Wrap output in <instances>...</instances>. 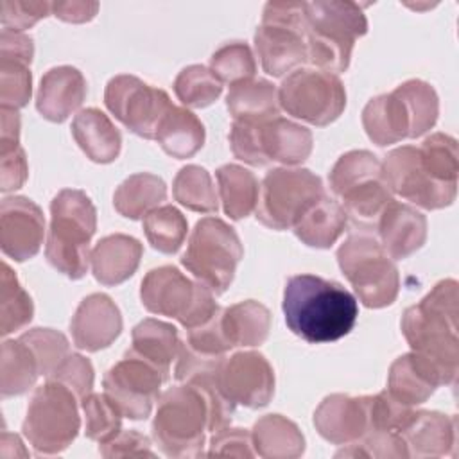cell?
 Returning <instances> with one entry per match:
<instances>
[{"mask_svg":"<svg viewBox=\"0 0 459 459\" xmlns=\"http://www.w3.org/2000/svg\"><path fill=\"white\" fill-rule=\"evenodd\" d=\"M255 454L264 459H296L305 452L299 427L281 414H265L251 430Z\"/></svg>","mask_w":459,"mask_h":459,"instance_id":"obj_30","label":"cell"},{"mask_svg":"<svg viewBox=\"0 0 459 459\" xmlns=\"http://www.w3.org/2000/svg\"><path fill=\"white\" fill-rule=\"evenodd\" d=\"M314 427L323 439L333 445H350L369 429L368 396L342 393L323 398L314 412Z\"/></svg>","mask_w":459,"mask_h":459,"instance_id":"obj_21","label":"cell"},{"mask_svg":"<svg viewBox=\"0 0 459 459\" xmlns=\"http://www.w3.org/2000/svg\"><path fill=\"white\" fill-rule=\"evenodd\" d=\"M362 126L368 138L380 147L411 138V115L396 90L377 95L364 106Z\"/></svg>","mask_w":459,"mask_h":459,"instance_id":"obj_27","label":"cell"},{"mask_svg":"<svg viewBox=\"0 0 459 459\" xmlns=\"http://www.w3.org/2000/svg\"><path fill=\"white\" fill-rule=\"evenodd\" d=\"M457 301V281L441 280L420 303L403 312L400 323L411 351L439 373L443 385H454L459 373Z\"/></svg>","mask_w":459,"mask_h":459,"instance_id":"obj_2","label":"cell"},{"mask_svg":"<svg viewBox=\"0 0 459 459\" xmlns=\"http://www.w3.org/2000/svg\"><path fill=\"white\" fill-rule=\"evenodd\" d=\"M50 4L48 2H11L4 0L0 4V22L4 29L23 32L38 23L41 18L48 16Z\"/></svg>","mask_w":459,"mask_h":459,"instance_id":"obj_52","label":"cell"},{"mask_svg":"<svg viewBox=\"0 0 459 459\" xmlns=\"http://www.w3.org/2000/svg\"><path fill=\"white\" fill-rule=\"evenodd\" d=\"M47 380L63 384L81 402L84 396H88L93 391L95 371L90 359H86L81 353H68L63 359V362L47 377Z\"/></svg>","mask_w":459,"mask_h":459,"instance_id":"obj_50","label":"cell"},{"mask_svg":"<svg viewBox=\"0 0 459 459\" xmlns=\"http://www.w3.org/2000/svg\"><path fill=\"white\" fill-rule=\"evenodd\" d=\"M97 230V210L86 192L59 190L50 203V226L45 244L48 264L68 276L81 280L90 265V240Z\"/></svg>","mask_w":459,"mask_h":459,"instance_id":"obj_3","label":"cell"},{"mask_svg":"<svg viewBox=\"0 0 459 459\" xmlns=\"http://www.w3.org/2000/svg\"><path fill=\"white\" fill-rule=\"evenodd\" d=\"M204 126L185 106H174L167 111L163 117L158 133L156 142L160 147L176 160L192 158L204 143Z\"/></svg>","mask_w":459,"mask_h":459,"instance_id":"obj_31","label":"cell"},{"mask_svg":"<svg viewBox=\"0 0 459 459\" xmlns=\"http://www.w3.org/2000/svg\"><path fill=\"white\" fill-rule=\"evenodd\" d=\"M131 339L133 351L170 375V364L176 360L181 348V339L174 325L147 317L133 328Z\"/></svg>","mask_w":459,"mask_h":459,"instance_id":"obj_36","label":"cell"},{"mask_svg":"<svg viewBox=\"0 0 459 459\" xmlns=\"http://www.w3.org/2000/svg\"><path fill=\"white\" fill-rule=\"evenodd\" d=\"M186 217L172 204H161L143 217V233L149 244L165 255L179 251L186 238Z\"/></svg>","mask_w":459,"mask_h":459,"instance_id":"obj_40","label":"cell"},{"mask_svg":"<svg viewBox=\"0 0 459 459\" xmlns=\"http://www.w3.org/2000/svg\"><path fill=\"white\" fill-rule=\"evenodd\" d=\"M215 178L224 213L230 219L240 221L256 210L260 183L251 170L237 163H226L217 169Z\"/></svg>","mask_w":459,"mask_h":459,"instance_id":"obj_34","label":"cell"},{"mask_svg":"<svg viewBox=\"0 0 459 459\" xmlns=\"http://www.w3.org/2000/svg\"><path fill=\"white\" fill-rule=\"evenodd\" d=\"M255 48L264 72L273 77L307 63L305 2H267L255 30Z\"/></svg>","mask_w":459,"mask_h":459,"instance_id":"obj_9","label":"cell"},{"mask_svg":"<svg viewBox=\"0 0 459 459\" xmlns=\"http://www.w3.org/2000/svg\"><path fill=\"white\" fill-rule=\"evenodd\" d=\"M330 190L341 199L346 215L357 224H375L393 201L382 161L366 149L344 152L328 174Z\"/></svg>","mask_w":459,"mask_h":459,"instance_id":"obj_8","label":"cell"},{"mask_svg":"<svg viewBox=\"0 0 459 459\" xmlns=\"http://www.w3.org/2000/svg\"><path fill=\"white\" fill-rule=\"evenodd\" d=\"M307 56L319 70L346 72L355 41L368 32L362 5L348 0L305 2Z\"/></svg>","mask_w":459,"mask_h":459,"instance_id":"obj_4","label":"cell"},{"mask_svg":"<svg viewBox=\"0 0 459 459\" xmlns=\"http://www.w3.org/2000/svg\"><path fill=\"white\" fill-rule=\"evenodd\" d=\"M167 197L165 181L151 172H136L126 178L113 194L115 210L131 221L145 217Z\"/></svg>","mask_w":459,"mask_h":459,"instance_id":"obj_35","label":"cell"},{"mask_svg":"<svg viewBox=\"0 0 459 459\" xmlns=\"http://www.w3.org/2000/svg\"><path fill=\"white\" fill-rule=\"evenodd\" d=\"M443 385L439 373L414 351L393 360L387 375V393L403 405L425 403Z\"/></svg>","mask_w":459,"mask_h":459,"instance_id":"obj_26","label":"cell"},{"mask_svg":"<svg viewBox=\"0 0 459 459\" xmlns=\"http://www.w3.org/2000/svg\"><path fill=\"white\" fill-rule=\"evenodd\" d=\"M43 210L29 197H4L0 206V247L14 262L34 258L43 244Z\"/></svg>","mask_w":459,"mask_h":459,"instance_id":"obj_19","label":"cell"},{"mask_svg":"<svg viewBox=\"0 0 459 459\" xmlns=\"http://www.w3.org/2000/svg\"><path fill=\"white\" fill-rule=\"evenodd\" d=\"M416 409L400 403L394 400L387 389L380 391L373 396H368V416L369 429L368 430H387L400 432V429L407 423Z\"/></svg>","mask_w":459,"mask_h":459,"instance_id":"obj_49","label":"cell"},{"mask_svg":"<svg viewBox=\"0 0 459 459\" xmlns=\"http://www.w3.org/2000/svg\"><path fill=\"white\" fill-rule=\"evenodd\" d=\"M20 339L30 346L43 377H48L70 353L68 339L52 328H32L22 333Z\"/></svg>","mask_w":459,"mask_h":459,"instance_id":"obj_47","label":"cell"},{"mask_svg":"<svg viewBox=\"0 0 459 459\" xmlns=\"http://www.w3.org/2000/svg\"><path fill=\"white\" fill-rule=\"evenodd\" d=\"M208 457H255L251 432L246 429H228L213 432L208 445Z\"/></svg>","mask_w":459,"mask_h":459,"instance_id":"obj_53","label":"cell"},{"mask_svg":"<svg viewBox=\"0 0 459 459\" xmlns=\"http://www.w3.org/2000/svg\"><path fill=\"white\" fill-rule=\"evenodd\" d=\"M425 169L441 183L457 185L459 158L457 140L445 133H434L418 147Z\"/></svg>","mask_w":459,"mask_h":459,"instance_id":"obj_44","label":"cell"},{"mask_svg":"<svg viewBox=\"0 0 459 459\" xmlns=\"http://www.w3.org/2000/svg\"><path fill=\"white\" fill-rule=\"evenodd\" d=\"M32 93L30 65L0 57V104L7 109H22Z\"/></svg>","mask_w":459,"mask_h":459,"instance_id":"obj_46","label":"cell"},{"mask_svg":"<svg viewBox=\"0 0 459 459\" xmlns=\"http://www.w3.org/2000/svg\"><path fill=\"white\" fill-rule=\"evenodd\" d=\"M278 102L287 115L325 127L342 115L346 90L335 74L319 68H298L281 81Z\"/></svg>","mask_w":459,"mask_h":459,"instance_id":"obj_14","label":"cell"},{"mask_svg":"<svg viewBox=\"0 0 459 459\" xmlns=\"http://www.w3.org/2000/svg\"><path fill=\"white\" fill-rule=\"evenodd\" d=\"M34 56V43L32 38L25 32L2 29L0 34V57L14 59L30 65Z\"/></svg>","mask_w":459,"mask_h":459,"instance_id":"obj_56","label":"cell"},{"mask_svg":"<svg viewBox=\"0 0 459 459\" xmlns=\"http://www.w3.org/2000/svg\"><path fill=\"white\" fill-rule=\"evenodd\" d=\"M222 330L231 348L260 346L271 330V312L265 305L246 299L222 308Z\"/></svg>","mask_w":459,"mask_h":459,"instance_id":"obj_32","label":"cell"},{"mask_svg":"<svg viewBox=\"0 0 459 459\" xmlns=\"http://www.w3.org/2000/svg\"><path fill=\"white\" fill-rule=\"evenodd\" d=\"M104 104L118 122L145 140L156 138L163 117L172 108L165 90L129 74H120L108 81Z\"/></svg>","mask_w":459,"mask_h":459,"instance_id":"obj_15","label":"cell"},{"mask_svg":"<svg viewBox=\"0 0 459 459\" xmlns=\"http://www.w3.org/2000/svg\"><path fill=\"white\" fill-rule=\"evenodd\" d=\"M221 316H222V307H219L217 312L203 325L186 330V344L199 353L226 355V351L231 350V344L228 342L226 333L222 330Z\"/></svg>","mask_w":459,"mask_h":459,"instance_id":"obj_51","label":"cell"},{"mask_svg":"<svg viewBox=\"0 0 459 459\" xmlns=\"http://www.w3.org/2000/svg\"><path fill=\"white\" fill-rule=\"evenodd\" d=\"M100 455L113 457H156L152 443L136 430H120L115 437L99 445Z\"/></svg>","mask_w":459,"mask_h":459,"instance_id":"obj_54","label":"cell"},{"mask_svg":"<svg viewBox=\"0 0 459 459\" xmlns=\"http://www.w3.org/2000/svg\"><path fill=\"white\" fill-rule=\"evenodd\" d=\"M226 108L233 120H264L280 115L278 88L265 79H246L230 86Z\"/></svg>","mask_w":459,"mask_h":459,"instance_id":"obj_33","label":"cell"},{"mask_svg":"<svg viewBox=\"0 0 459 459\" xmlns=\"http://www.w3.org/2000/svg\"><path fill=\"white\" fill-rule=\"evenodd\" d=\"M74 344L84 351H100L122 332V314L117 303L102 292L86 296L70 321Z\"/></svg>","mask_w":459,"mask_h":459,"instance_id":"obj_20","label":"cell"},{"mask_svg":"<svg viewBox=\"0 0 459 459\" xmlns=\"http://www.w3.org/2000/svg\"><path fill=\"white\" fill-rule=\"evenodd\" d=\"M174 199L186 210L199 213H215L219 210L217 192L212 176L199 165H185L172 181Z\"/></svg>","mask_w":459,"mask_h":459,"instance_id":"obj_38","label":"cell"},{"mask_svg":"<svg viewBox=\"0 0 459 459\" xmlns=\"http://www.w3.org/2000/svg\"><path fill=\"white\" fill-rule=\"evenodd\" d=\"M346 224L348 215L341 203L325 194L298 219L292 231L305 246L328 249L339 240Z\"/></svg>","mask_w":459,"mask_h":459,"instance_id":"obj_29","label":"cell"},{"mask_svg":"<svg viewBox=\"0 0 459 459\" xmlns=\"http://www.w3.org/2000/svg\"><path fill=\"white\" fill-rule=\"evenodd\" d=\"M403 99L411 115V138H420L429 133L439 115V99L432 84L421 79H409L394 88Z\"/></svg>","mask_w":459,"mask_h":459,"instance_id":"obj_41","label":"cell"},{"mask_svg":"<svg viewBox=\"0 0 459 459\" xmlns=\"http://www.w3.org/2000/svg\"><path fill=\"white\" fill-rule=\"evenodd\" d=\"M174 93L186 108H206L222 93V82L204 65L185 66L174 79Z\"/></svg>","mask_w":459,"mask_h":459,"instance_id":"obj_42","label":"cell"},{"mask_svg":"<svg viewBox=\"0 0 459 459\" xmlns=\"http://www.w3.org/2000/svg\"><path fill=\"white\" fill-rule=\"evenodd\" d=\"M84 412V434L100 443L109 441L122 430V412L106 393H90L81 400Z\"/></svg>","mask_w":459,"mask_h":459,"instance_id":"obj_43","label":"cell"},{"mask_svg":"<svg viewBox=\"0 0 459 459\" xmlns=\"http://www.w3.org/2000/svg\"><path fill=\"white\" fill-rule=\"evenodd\" d=\"M281 308L289 330L310 344L339 341L359 316L357 298L348 289L316 274L290 276Z\"/></svg>","mask_w":459,"mask_h":459,"instance_id":"obj_1","label":"cell"},{"mask_svg":"<svg viewBox=\"0 0 459 459\" xmlns=\"http://www.w3.org/2000/svg\"><path fill=\"white\" fill-rule=\"evenodd\" d=\"M79 429L77 396L68 387L47 380L34 391L22 423V432L38 454H61L77 437Z\"/></svg>","mask_w":459,"mask_h":459,"instance_id":"obj_12","label":"cell"},{"mask_svg":"<svg viewBox=\"0 0 459 459\" xmlns=\"http://www.w3.org/2000/svg\"><path fill=\"white\" fill-rule=\"evenodd\" d=\"M39 364L30 346L18 339H5L2 342L0 359V391L2 398L20 396L27 393L39 377Z\"/></svg>","mask_w":459,"mask_h":459,"instance_id":"obj_37","label":"cell"},{"mask_svg":"<svg viewBox=\"0 0 459 459\" xmlns=\"http://www.w3.org/2000/svg\"><path fill=\"white\" fill-rule=\"evenodd\" d=\"M72 136L81 151L95 163H111L122 149V134L109 117L97 109H81L72 120Z\"/></svg>","mask_w":459,"mask_h":459,"instance_id":"obj_28","label":"cell"},{"mask_svg":"<svg viewBox=\"0 0 459 459\" xmlns=\"http://www.w3.org/2000/svg\"><path fill=\"white\" fill-rule=\"evenodd\" d=\"M29 165L23 147H13L9 151H0V190L11 192L27 181Z\"/></svg>","mask_w":459,"mask_h":459,"instance_id":"obj_55","label":"cell"},{"mask_svg":"<svg viewBox=\"0 0 459 459\" xmlns=\"http://www.w3.org/2000/svg\"><path fill=\"white\" fill-rule=\"evenodd\" d=\"M323 195V181L312 170L301 167L273 169L260 183L256 221L274 231L290 230Z\"/></svg>","mask_w":459,"mask_h":459,"instance_id":"obj_13","label":"cell"},{"mask_svg":"<svg viewBox=\"0 0 459 459\" xmlns=\"http://www.w3.org/2000/svg\"><path fill=\"white\" fill-rule=\"evenodd\" d=\"M398 434L409 457L455 455L457 418L437 411H414Z\"/></svg>","mask_w":459,"mask_h":459,"instance_id":"obj_22","label":"cell"},{"mask_svg":"<svg viewBox=\"0 0 459 459\" xmlns=\"http://www.w3.org/2000/svg\"><path fill=\"white\" fill-rule=\"evenodd\" d=\"M20 145V115L16 109L0 108V151Z\"/></svg>","mask_w":459,"mask_h":459,"instance_id":"obj_58","label":"cell"},{"mask_svg":"<svg viewBox=\"0 0 459 459\" xmlns=\"http://www.w3.org/2000/svg\"><path fill=\"white\" fill-rule=\"evenodd\" d=\"M210 427V402L195 385L169 387L158 398L152 420V437L167 457L206 455V430Z\"/></svg>","mask_w":459,"mask_h":459,"instance_id":"obj_5","label":"cell"},{"mask_svg":"<svg viewBox=\"0 0 459 459\" xmlns=\"http://www.w3.org/2000/svg\"><path fill=\"white\" fill-rule=\"evenodd\" d=\"M143 246L138 238L124 233L102 237L90 253V267L95 280L106 287H115L129 280L142 260Z\"/></svg>","mask_w":459,"mask_h":459,"instance_id":"obj_25","label":"cell"},{"mask_svg":"<svg viewBox=\"0 0 459 459\" xmlns=\"http://www.w3.org/2000/svg\"><path fill=\"white\" fill-rule=\"evenodd\" d=\"M86 91V79L81 70L70 65L54 66L39 81L36 109L45 120L61 124L82 106Z\"/></svg>","mask_w":459,"mask_h":459,"instance_id":"obj_23","label":"cell"},{"mask_svg":"<svg viewBox=\"0 0 459 459\" xmlns=\"http://www.w3.org/2000/svg\"><path fill=\"white\" fill-rule=\"evenodd\" d=\"M337 264L364 307L384 308L394 303L400 274L375 233L351 231L337 249Z\"/></svg>","mask_w":459,"mask_h":459,"instance_id":"obj_7","label":"cell"},{"mask_svg":"<svg viewBox=\"0 0 459 459\" xmlns=\"http://www.w3.org/2000/svg\"><path fill=\"white\" fill-rule=\"evenodd\" d=\"M382 167L391 192L420 208L441 210L455 201L457 185L437 181L425 169L414 145L393 149L382 161Z\"/></svg>","mask_w":459,"mask_h":459,"instance_id":"obj_17","label":"cell"},{"mask_svg":"<svg viewBox=\"0 0 459 459\" xmlns=\"http://www.w3.org/2000/svg\"><path fill=\"white\" fill-rule=\"evenodd\" d=\"M242 256L237 231L219 217H204L195 222L181 264L213 294H222L231 285Z\"/></svg>","mask_w":459,"mask_h":459,"instance_id":"obj_10","label":"cell"},{"mask_svg":"<svg viewBox=\"0 0 459 459\" xmlns=\"http://www.w3.org/2000/svg\"><path fill=\"white\" fill-rule=\"evenodd\" d=\"M219 385L235 405L265 407L274 394V371L260 351H237L226 357L219 371Z\"/></svg>","mask_w":459,"mask_h":459,"instance_id":"obj_18","label":"cell"},{"mask_svg":"<svg viewBox=\"0 0 459 459\" xmlns=\"http://www.w3.org/2000/svg\"><path fill=\"white\" fill-rule=\"evenodd\" d=\"M335 457H409L407 446L398 432L368 430L362 437L350 443Z\"/></svg>","mask_w":459,"mask_h":459,"instance_id":"obj_48","label":"cell"},{"mask_svg":"<svg viewBox=\"0 0 459 459\" xmlns=\"http://www.w3.org/2000/svg\"><path fill=\"white\" fill-rule=\"evenodd\" d=\"M230 147L235 158L253 167L278 161L287 167L303 163L314 147L310 129L283 117L233 120Z\"/></svg>","mask_w":459,"mask_h":459,"instance_id":"obj_6","label":"cell"},{"mask_svg":"<svg viewBox=\"0 0 459 459\" xmlns=\"http://www.w3.org/2000/svg\"><path fill=\"white\" fill-rule=\"evenodd\" d=\"M378 240L391 260H403L423 247L427 240V217L414 206L389 201L377 221Z\"/></svg>","mask_w":459,"mask_h":459,"instance_id":"obj_24","label":"cell"},{"mask_svg":"<svg viewBox=\"0 0 459 459\" xmlns=\"http://www.w3.org/2000/svg\"><path fill=\"white\" fill-rule=\"evenodd\" d=\"M34 305L29 292L22 287L14 271L2 262L0 273V333L5 337L30 323Z\"/></svg>","mask_w":459,"mask_h":459,"instance_id":"obj_39","label":"cell"},{"mask_svg":"<svg viewBox=\"0 0 459 459\" xmlns=\"http://www.w3.org/2000/svg\"><path fill=\"white\" fill-rule=\"evenodd\" d=\"M50 11L56 18L68 23H84L95 18L99 11L97 2H52Z\"/></svg>","mask_w":459,"mask_h":459,"instance_id":"obj_57","label":"cell"},{"mask_svg":"<svg viewBox=\"0 0 459 459\" xmlns=\"http://www.w3.org/2000/svg\"><path fill=\"white\" fill-rule=\"evenodd\" d=\"M208 68L221 82H228L231 86L235 82L253 79L256 74V61L247 43L231 41L212 54Z\"/></svg>","mask_w":459,"mask_h":459,"instance_id":"obj_45","label":"cell"},{"mask_svg":"<svg viewBox=\"0 0 459 459\" xmlns=\"http://www.w3.org/2000/svg\"><path fill=\"white\" fill-rule=\"evenodd\" d=\"M169 377L170 375L129 348L124 357L106 371L102 385L104 393L126 418L145 420L154 402L160 398V387Z\"/></svg>","mask_w":459,"mask_h":459,"instance_id":"obj_16","label":"cell"},{"mask_svg":"<svg viewBox=\"0 0 459 459\" xmlns=\"http://www.w3.org/2000/svg\"><path fill=\"white\" fill-rule=\"evenodd\" d=\"M140 299L151 314L174 317L186 330L203 325L219 308L206 285L192 281L174 265L151 269L142 280Z\"/></svg>","mask_w":459,"mask_h":459,"instance_id":"obj_11","label":"cell"}]
</instances>
